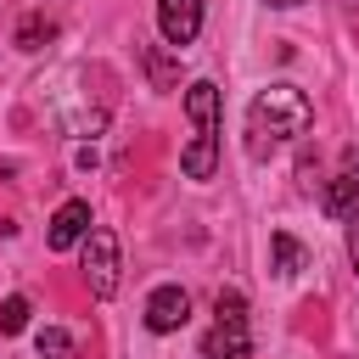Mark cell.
I'll use <instances>...</instances> for the list:
<instances>
[{
  "label": "cell",
  "mask_w": 359,
  "mask_h": 359,
  "mask_svg": "<svg viewBox=\"0 0 359 359\" xmlns=\"http://www.w3.org/2000/svg\"><path fill=\"white\" fill-rule=\"evenodd\" d=\"M309 123H314L309 95H303L297 84H269V90H258L252 107H247V146H252V157H264L275 140H303Z\"/></svg>",
  "instance_id": "obj_1"
},
{
  "label": "cell",
  "mask_w": 359,
  "mask_h": 359,
  "mask_svg": "<svg viewBox=\"0 0 359 359\" xmlns=\"http://www.w3.org/2000/svg\"><path fill=\"white\" fill-rule=\"evenodd\" d=\"M79 247H84V286H90V297H112L118 292V269H123L118 264V236L107 224H95Z\"/></svg>",
  "instance_id": "obj_2"
},
{
  "label": "cell",
  "mask_w": 359,
  "mask_h": 359,
  "mask_svg": "<svg viewBox=\"0 0 359 359\" xmlns=\"http://www.w3.org/2000/svg\"><path fill=\"white\" fill-rule=\"evenodd\" d=\"M157 28L174 50H185L202 34V0H157Z\"/></svg>",
  "instance_id": "obj_3"
},
{
  "label": "cell",
  "mask_w": 359,
  "mask_h": 359,
  "mask_svg": "<svg viewBox=\"0 0 359 359\" xmlns=\"http://www.w3.org/2000/svg\"><path fill=\"white\" fill-rule=\"evenodd\" d=\"M185 320H191V297H185V286H157V292L146 297V331L168 337V331H180Z\"/></svg>",
  "instance_id": "obj_4"
},
{
  "label": "cell",
  "mask_w": 359,
  "mask_h": 359,
  "mask_svg": "<svg viewBox=\"0 0 359 359\" xmlns=\"http://www.w3.org/2000/svg\"><path fill=\"white\" fill-rule=\"evenodd\" d=\"M84 236H90V202H62V208H56V219H50V230H45L50 252H67V247H79Z\"/></svg>",
  "instance_id": "obj_5"
},
{
  "label": "cell",
  "mask_w": 359,
  "mask_h": 359,
  "mask_svg": "<svg viewBox=\"0 0 359 359\" xmlns=\"http://www.w3.org/2000/svg\"><path fill=\"white\" fill-rule=\"evenodd\" d=\"M247 353H252L247 320H213V331L202 337V359H247Z\"/></svg>",
  "instance_id": "obj_6"
},
{
  "label": "cell",
  "mask_w": 359,
  "mask_h": 359,
  "mask_svg": "<svg viewBox=\"0 0 359 359\" xmlns=\"http://www.w3.org/2000/svg\"><path fill=\"white\" fill-rule=\"evenodd\" d=\"M185 112H191L196 135H219V90H213L208 79H196V84L185 90Z\"/></svg>",
  "instance_id": "obj_7"
},
{
  "label": "cell",
  "mask_w": 359,
  "mask_h": 359,
  "mask_svg": "<svg viewBox=\"0 0 359 359\" xmlns=\"http://www.w3.org/2000/svg\"><path fill=\"white\" fill-rule=\"evenodd\" d=\"M320 208L331 219H353L359 213V174H337L325 191H320Z\"/></svg>",
  "instance_id": "obj_8"
},
{
  "label": "cell",
  "mask_w": 359,
  "mask_h": 359,
  "mask_svg": "<svg viewBox=\"0 0 359 359\" xmlns=\"http://www.w3.org/2000/svg\"><path fill=\"white\" fill-rule=\"evenodd\" d=\"M180 168H185L191 180H213V168H219V135H196V140L185 146Z\"/></svg>",
  "instance_id": "obj_9"
},
{
  "label": "cell",
  "mask_w": 359,
  "mask_h": 359,
  "mask_svg": "<svg viewBox=\"0 0 359 359\" xmlns=\"http://www.w3.org/2000/svg\"><path fill=\"white\" fill-rule=\"evenodd\" d=\"M269 252H275V275H280V280H292V275L309 264V258H303V247H297L286 230H275V236H269Z\"/></svg>",
  "instance_id": "obj_10"
},
{
  "label": "cell",
  "mask_w": 359,
  "mask_h": 359,
  "mask_svg": "<svg viewBox=\"0 0 359 359\" xmlns=\"http://www.w3.org/2000/svg\"><path fill=\"white\" fill-rule=\"evenodd\" d=\"M50 34H56V22H50V17H39V11H34V17H22V28H17V50H39Z\"/></svg>",
  "instance_id": "obj_11"
},
{
  "label": "cell",
  "mask_w": 359,
  "mask_h": 359,
  "mask_svg": "<svg viewBox=\"0 0 359 359\" xmlns=\"http://www.w3.org/2000/svg\"><path fill=\"white\" fill-rule=\"evenodd\" d=\"M34 348H39V359H73V337H67L62 325H45V331L34 337Z\"/></svg>",
  "instance_id": "obj_12"
},
{
  "label": "cell",
  "mask_w": 359,
  "mask_h": 359,
  "mask_svg": "<svg viewBox=\"0 0 359 359\" xmlns=\"http://www.w3.org/2000/svg\"><path fill=\"white\" fill-rule=\"evenodd\" d=\"M22 325H28V297H6V303H0V331L17 337Z\"/></svg>",
  "instance_id": "obj_13"
},
{
  "label": "cell",
  "mask_w": 359,
  "mask_h": 359,
  "mask_svg": "<svg viewBox=\"0 0 359 359\" xmlns=\"http://www.w3.org/2000/svg\"><path fill=\"white\" fill-rule=\"evenodd\" d=\"M146 73H151V84H157V90H174V67H168V56H163V50H146Z\"/></svg>",
  "instance_id": "obj_14"
},
{
  "label": "cell",
  "mask_w": 359,
  "mask_h": 359,
  "mask_svg": "<svg viewBox=\"0 0 359 359\" xmlns=\"http://www.w3.org/2000/svg\"><path fill=\"white\" fill-rule=\"evenodd\" d=\"M213 314H219V320H247V297H241V292H219V297H213Z\"/></svg>",
  "instance_id": "obj_15"
},
{
  "label": "cell",
  "mask_w": 359,
  "mask_h": 359,
  "mask_svg": "<svg viewBox=\"0 0 359 359\" xmlns=\"http://www.w3.org/2000/svg\"><path fill=\"white\" fill-rule=\"evenodd\" d=\"M348 258H353V269H359V213L348 219Z\"/></svg>",
  "instance_id": "obj_16"
},
{
  "label": "cell",
  "mask_w": 359,
  "mask_h": 359,
  "mask_svg": "<svg viewBox=\"0 0 359 359\" xmlns=\"http://www.w3.org/2000/svg\"><path fill=\"white\" fill-rule=\"evenodd\" d=\"M348 174H359V146H348Z\"/></svg>",
  "instance_id": "obj_17"
},
{
  "label": "cell",
  "mask_w": 359,
  "mask_h": 359,
  "mask_svg": "<svg viewBox=\"0 0 359 359\" xmlns=\"http://www.w3.org/2000/svg\"><path fill=\"white\" fill-rule=\"evenodd\" d=\"M269 6H303V0H269Z\"/></svg>",
  "instance_id": "obj_18"
}]
</instances>
